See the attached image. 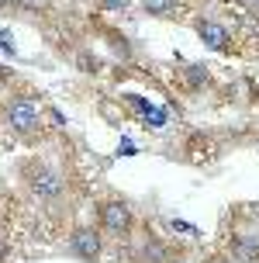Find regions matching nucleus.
I'll list each match as a JSON object with an SVG mask.
<instances>
[{
	"instance_id": "f257e3e1",
	"label": "nucleus",
	"mask_w": 259,
	"mask_h": 263,
	"mask_svg": "<svg viewBox=\"0 0 259 263\" xmlns=\"http://www.w3.org/2000/svg\"><path fill=\"white\" fill-rule=\"evenodd\" d=\"M97 229H101L104 236L128 239L131 229H135V215H131L128 201H121V197H107V201H101V208H97Z\"/></svg>"
},
{
	"instance_id": "f03ea898",
	"label": "nucleus",
	"mask_w": 259,
	"mask_h": 263,
	"mask_svg": "<svg viewBox=\"0 0 259 263\" xmlns=\"http://www.w3.org/2000/svg\"><path fill=\"white\" fill-rule=\"evenodd\" d=\"M4 121L11 125V132L17 135H35L42 128V111L31 97H11L4 104Z\"/></svg>"
},
{
	"instance_id": "7ed1b4c3",
	"label": "nucleus",
	"mask_w": 259,
	"mask_h": 263,
	"mask_svg": "<svg viewBox=\"0 0 259 263\" xmlns=\"http://www.w3.org/2000/svg\"><path fill=\"white\" fill-rule=\"evenodd\" d=\"M25 180L28 187H31V194L38 197V201H59L66 191V180L59 170H52V166H45V163H31L25 170Z\"/></svg>"
},
{
	"instance_id": "20e7f679",
	"label": "nucleus",
	"mask_w": 259,
	"mask_h": 263,
	"mask_svg": "<svg viewBox=\"0 0 259 263\" xmlns=\"http://www.w3.org/2000/svg\"><path fill=\"white\" fill-rule=\"evenodd\" d=\"M69 253L83 263H97L104 253V232L93 225H76L69 232Z\"/></svg>"
},
{
	"instance_id": "39448f33",
	"label": "nucleus",
	"mask_w": 259,
	"mask_h": 263,
	"mask_svg": "<svg viewBox=\"0 0 259 263\" xmlns=\"http://www.w3.org/2000/svg\"><path fill=\"white\" fill-rule=\"evenodd\" d=\"M194 31H197V39L204 42L207 49H214V52H225L232 45V31L221 25V21H214V17H197Z\"/></svg>"
},
{
	"instance_id": "423d86ee",
	"label": "nucleus",
	"mask_w": 259,
	"mask_h": 263,
	"mask_svg": "<svg viewBox=\"0 0 259 263\" xmlns=\"http://www.w3.org/2000/svg\"><path fill=\"white\" fill-rule=\"evenodd\" d=\"M232 260L235 263H259V236H246V232L232 236Z\"/></svg>"
},
{
	"instance_id": "0eeeda50",
	"label": "nucleus",
	"mask_w": 259,
	"mask_h": 263,
	"mask_svg": "<svg viewBox=\"0 0 259 263\" xmlns=\"http://www.w3.org/2000/svg\"><path fill=\"white\" fill-rule=\"evenodd\" d=\"M138 256H142L145 263H169L166 242H163V239H155V236H145V239H142V246H138Z\"/></svg>"
},
{
	"instance_id": "6e6552de",
	"label": "nucleus",
	"mask_w": 259,
	"mask_h": 263,
	"mask_svg": "<svg viewBox=\"0 0 259 263\" xmlns=\"http://www.w3.org/2000/svg\"><path fill=\"white\" fill-rule=\"evenodd\" d=\"M183 80L190 90H204L207 83V66L204 63H183Z\"/></svg>"
},
{
	"instance_id": "1a4fd4ad",
	"label": "nucleus",
	"mask_w": 259,
	"mask_h": 263,
	"mask_svg": "<svg viewBox=\"0 0 259 263\" xmlns=\"http://www.w3.org/2000/svg\"><path fill=\"white\" fill-rule=\"evenodd\" d=\"M183 0H142V11L152 14V17H169V14L180 11Z\"/></svg>"
},
{
	"instance_id": "9d476101",
	"label": "nucleus",
	"mask_w": 259,
	"mask_h": 263,
	"mask_svg": "<svg viewBox=\"0 0 259 263\" xmlns=\"http://www.w3.org/2000/svg\"><path fill=\"white\" fill-rule=\"evenodd\" d=\"M14 7H17V11L35 14V11H45V7H49V0H14Z\"/></svg>"
},
{
	"instance_id": "9b49d317",
	"label": "nucleus",
	"mask_w": 259,
	"mask_h": 263,
	"mask_svg": "<svg viewBox=\"0 0 259 263\" xmlns=\"http://www.w3.org/2000/svg\"><path fill=\"white\" fill-rule=\"evenodd\" d=\"M101 11H125V7H131V0H93Z\"/></svg>"
},
{
	"instance_id": "f8f14e48",
	"label": "nucleus",
	"mask_w": 259,
	"mask_h": 263,
	"mask_svg": "<svg viewBox=\"0 0 259 263\" xmlns=\"http://www.w3.org/2000/svg\"><path fill=\"white\" fill-rule=\"evenodd\" d=\"M173 229H176V232H183V236H201V229H197V225H190V222H183V218H173Z\"/></svg>"
},
{
	"instance_id": "ddd939ff",
	"label": "nucleus",
	"mask_w": 259,
	"mask_h": 263,
	"mask_svg": "<svg viewBox=\"0 0 259 263\" xmlns=\"http://www.w3.org/2000/svg\"><path fill=\"white\" fill-rule=\"evenodd\" d=\"M79 69H83V73H93V69H97V59L87 55V52H79Z\"/></svg>"
},
{
	"instance_id": "4468645a",
	"label": "nucleus",
	"mask_w": 259,
	"mask_h": 263,
	"mask_svg": "<svg viewBox=\"0 0 259 263\" xmlns=\"http://www.w3.org/2000/svg\"><path fill=\"white\" fill-rule=\"evenodd\" d=\"M0 49L14 55V39H11V31H0Z\"/></svg>"
},
{
	"instance_id": "2eb2a0df",
	"label": "nucleus",
	"mask_w": 259,
	"mask_h": 263,
	"mask_svg": "<svg viewBox=\"0 0 259 263\" xmlns=\"http://www.w3.org/2000/svg\"><path fill=\"white\" fill-rule=\"evenodd\" d=\"M11 80H14L11 66H0V87H4V83H11Z\"/></svg>"
},
{
	"instance_id": "dca6fc26",
	"label": "nucleus",
	"mask_w": 259,
	"mask_h": 263,
	"mask_svg": "<svg viewBox=\"0 0 259 263\" xmlns=\"http://www.w3.org/2000/svg\"><path fill=\"white\" fill-rule=\"evenodd\" d=\"M145 121H152L155 128H159V125H166V115L163 111H152V118H145Z\"/></svg>"
},
{
	"instance_id": "f3484780",
	"label": "nucleus",
	"mask_w": 259,
	"mask_h": 263,
	"mask_svg": "<svg viewBox=\"0 0 259 263\" xmlns=\"http://www.w3.org/2000/svg\"><path fill=\"white\" fill-rule=\"evenodd\" d=\"M207 263H235L232 256H225V253H214V256H207Z\"/></svg>"
},
{
	"instance_id": "a211bd4d",
	"label": "nucleus",
	"mask_w": 259,
	"mask_h": 263,
	"mask_svg": "<svg viewBox=\"0 0 259 263\" xmlns=\"http://www.w3.org/2000/svg\"><path fill=\"white\" fill-rule=\"evenodd\" d=\"M49 115H52V121H55V125H66V118H63V111H55V107H52Z\"/></svg>"
},
{
	"instance_id": "6ab92c4d",
	"label": "nucleus",
	"mask_w": 259,
	"mask_h": 263,
	"mask_svg": "<svg viewBox=\"0 0 259 263\" xmlns=\"http://www.w3.org/2000/svg\"><path fill=\"white\" fill-rule=\"evenodd\" d=\"M4 256H7V242L0 239V263H4Z\"/></svg>"
},
{
	"instance_id": "aec40b11",
	"label": "nucleus",
	"mask_w": 259,
	"mask_h": 263,
	"mask_svg": "<svg viewBox=\"0 0 259 263\" xmlns=\"http://www.w3.org/2000/svg\"><path fill=\"white\" fill-rule=\"evenodd\" d=\"M7 7H14V0H0V11H7Z\"/></svg>"
},
{
	"instance_id": "412c9836",
	"label": "nucleus",
	"mask_w": 259,
	"mask_h": 263,
	"mask_svg": "<svg viewBox=\"0 0 259 263\" xmlns=\"http://www.w3.org/2000/svg\"><path fill=\"white\" fill-rule=\"evenodd\" d=\"M176 263H190V260H176Z\"/></svg>"
}]
</instances>
